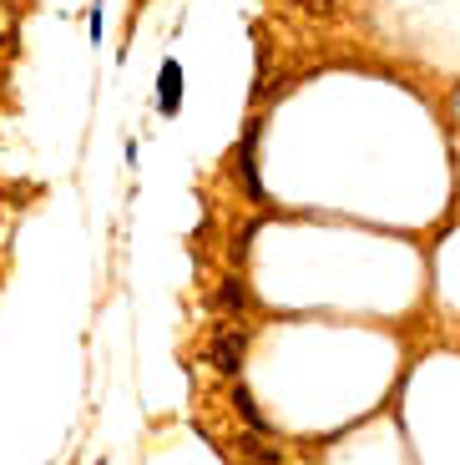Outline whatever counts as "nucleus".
I'll return each mask as SVG.
<instances>
[{
    "mask_svg": "<svg viewBox=\"0 0 460 465\" xmlns=\"http://www.w3.org/2000/svg\"><path fill=\"white\" fill-rule=\"evenodd\" d=\"M243 354H248V329H243L238 319H223V324L213 329V339H207V364L218 374H228V380H238Z\"/></svg>",
    "mask_w": 460,
    "mask_h": 465,
    "instance_id": "f257e3e1",
    "label": "nucleus"
},
{
    "mask_svg": "<svg viewBox=\"0 0 460 465\" xmlns=\"http://www.w3.org/2000/svg\"><path fill=\"white\" fill-rule=\"evenodd\" d=\"M254 142H258V122H248L243 147H238V177H243V193H248L254 203H264V187H258V163H254Z\"/></svg>",
    "mask_w": 460,
    "mask_h": 465,
    "instance_id": "f03ea898",
    "label": "nucleus"
},
{
    "mask_svg": "<svg viewBox=\"0 0 460 465\" xmlns=\"http://www.w3.org/2000/svg\"><path fill=\"white\" fill-rule=\"evenodd\" d=\"M213 309H218L223 319H243L248 314V283L243 279H218V289H213Z\"/></svg>",
    "mask_w": 460,
    "mask_h": 465,
    "instance_id": "7ed1b4c3",
    "label": "nucleus"
},
{
    "mask_svg": "<svg viewBox=\"0 0 460 465\" xmlns=\"http://www.w3.org/2000/svg\"><path fill=\"white\" fill-rule=\"evenodd\" d=\"M177 102H183V66H177V61H162V82H157V106H162V116H173Z\"/></svg>",
    "mask_w": 460,
    "mask_h": 465,
    "instance_id": "20e7f679",
    "label": "nucleus"
},
{
    "mask_svg": "<svg viewBox=\"0 0 460 465\" xmlns=\"http://www.w3.org/2000/svg\"><path fill=\"white\" fill-rule=\"evenodd\" d=\"M233 445H238V455H243L248 465H278V460H284V455H278V445H268V435H258V430L238 435Z\"/></svg>",
    "mask_w": 460,
    "mask_h": 465,
    "instance_id": "39448f33",
    "label": "nucleus"
},
{
    "mask_svg": "<svg viewBox=\"0 0 460 465\" xmlns=\"http://www.w3.org/2000/svg\"><path fill=\"white\" fill-rule=\"evenodd\" d=\"M233 405H238V415L243 420H248V430H258V435H274V425H268V420H264V410H258V400L254 395H248V384H233Z\"/></svg>",
    "mask_w": 460,
    "mask_h": 465,
    "instance_id": "423d86ee",
    "label": "nucleus"
},
{
    "mask_svg": "<svg viewBox=\"0 0 460 465\" xmlns=\"http://www.w3.org/2000/svg\"><path fill=\"white\" fill-rule=\"evenodd\" d=\"M15 35V21H11V11H5V5H0V46H5V41H11Z\"/></svg>",
    "mask_w": 460,
    "mask_h": 465,
    "instance_id": "0eeeda50",
    "label": "nucleus"
}]
</instances>
